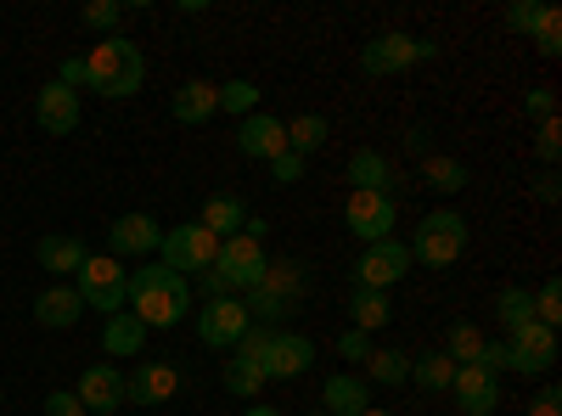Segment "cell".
Listing matches in <instances>:
<instances>
[{
	"mask_svg": "<svg viewBox=\"0 0 562 416\" xmlns=\"http://www.w3.org/2000/svg\"><path fill=\"white\" fill-rule=\"evenodd\" d=\"M495 315H501L506 333L529 327V321H535V293H529V288H501V293H495Z\"/></svg>",
	"mask_w": 562,
	"mask_h": 416,
	"instance_id": "obj_32",
	"label": "cell"
},
{
	"mask_svg": "<svg viewBox=\"0 0 562 416\" xmlns=\"http://www.w3.org/2000/svg\"><path fill=\"white\" fill-rule=\"evenodd\" d=\"M349 192H394V164L378 153V147H360L349 153Z\"/></svg>",
	"mask_w": 562,
	"mask_h": 416,
	"instance_id": "obj_24",
	"label": "cell"
},
{
	"mask_svg": "<svg viewBox=\"0 0 562 416\" xmlns=\"http://www.w3.org/2000/svg\"><path fill=\"white\" fill-rule=\"evenodd\" d=\"M535 153H540V164H546V169L562 158V124H557V119H546V124L535 130Z\"/></svg>",
	"mask_w": 562,
	"mask_h": 416,
	"instance_id": "obj_40",
	"label": "cell"
},
{
	"mask_svg": "<svg viewBox=\"0 0 562 416\" xmlns=\"http://www.w3.org/2000/svg\"><path fill=\"white\" fill-rule=\"evenodd\" d=\"M265 389V372L248 360H225V394H237V400H259Z\"/></svg>",
	"mask_w": 562,
	"mask_h": 416,
	"instance_id": "obj_35",
	"label": "cell"
},
{
	"mask_svg": "<svg viewBox=\"0 0 562 416\" xmlns=\"http://www.w3.org/2000/svg\"><path fill=\"white\" fill-rule=\"evenodd\" d=\"M450 378H456V360L445 349H422L411 355V383L428 389V394H450Z\"/></svg>",
	"mask_w": 562,
	"mask_h": 416,
	"instance_id": "obj_29",
	"label": "cell"
},
{
	"mask_svg": "<svg viewBox=\"0 0 562 416\" xmlns=\"http://www.w3.org/2000/svg\"><path fill=\"white\" fill-rule=\"evenodd\" d=\"M34 124L45 130V135H74L79 130V90H68V85H40L34 90Z\"/></svg>",
	"mask_w": 562,
	"mask_h": 416,
	"instance_id": "obj_17",
	"label": "cell"
},
{
	"mask_svg": "<svg viewBox=\"0 0 562 416\" xmlns=\"http://www.w3.org/2000/svg\"><path fill=\"white\" fill-rule=\"evenodd\" d=\"M366 383H383V389L411 383V355L405 349H371L366 355Z\"/></svg>",
	"mask_w": 562,
	"mask_h": 416,
	"instance_id": "obj_30",
	"label": "cell"
},
{
	"mask_svg": "<svg viewBox=\"0 0 562 416\" xmlns=\"http://www.w3.org/2000/svg\"><path fill=\"white\" fill-rule=\"evenodd\" d=\"M270 180H276V187H299V180H304V158H299V153L270 158Z\"/></svg>",
	"mask_w": 562,
	"mask_h": 416,
	"instance_id": "obj_41",
	"label": "cell"
},
{
	"mask_svg": "<svg viewBox=\"0 0 562 416\" xmlns=\"http://www.w3.org/2000/svg\"><path fill=\"white\" fill-rule=\"evenodd\" d=\"M371 405V383L355 378V372H333L321 383V411L326 416H360Z\"/></svg>",
	"mask_w": 562,
	"mask_h": 416,
	"instance_id": "obj_21",
	"label": "cell"
},
{
	"mask_svg": "<svg viewBox=\"0 0 562 416\" xmlns=\"http://www.w3.org/2000/svg\"><path fill=\"white\" fill-rule=\"evenodd\" d=\"M310 416H326V411H321V405H315V411H310Z\"/></svg>",
	"mask_w": 562,
	"mask_h": 416,
	"instance_id": "obj_52",
	"label": "cell"
},
{
	"mask_svg": "<svg viewBox=\"0 0 562 416\" xmlns=\"http://www.w3.org/2000/svg\"><path fill=\"white\" fill-rule=\"evenodd\" d=\"M484 344H490V338L473 327V321H456V327L445 333V355H450L456 366H473V360L484 355Z\"/></svg>",
	"mask_w": 562,
	"mask_h": 416,
	"instance_id": "obj_33",
	"label": "cell"
},
{
	"mask_svg": "<svg viewBox=\"0 0 562 416\" xmlns=\"http://www.w3.org/2000/svg\"><path fill=\"white\" fill-rule=\"evenodd\" d=\"M405 276H411V248H405L400 237L371 243V248H360V259H355V288H371V293L400 288Z\"/></svg>",
	"mask_w": 562,
	"mask_h": 416,
	"instance_id": "obj_10",
	"label": "cell"
},
{
	"mask_svg": "<svg viewBox=\"0 0 562 416\" xmlns=\"http://www.w3.org/2000/svg\"><path fill=\"white\" fill-rule=\"evenodd\" d=\"M140 79H147V57H140V45L124 40V34H102L85 52V90H97V97H108V102L135 97Z\"/></svg>",
	"mask_w": 562,
	"mask_h": 416,
	"instance_id": "obj_2",
	"label": "cell"
},
{
	"mask_svg": "<svg viewBox=\"0 0 562 416\" xmlns=\"http://www.w3.org/2000/svg\"><path fill=\"white\" fill-rule=\"evenodd\" d=\"M34 259H40V270H52V276H79L90 248H85V237H40Z\"/></svg>",
	"mask_w": 562,
	"mask_h": 416,
	"instance_id": "obj_22",
	"label": "cell"
},
{
	"mask_svg": "<svg viewBox=\"0 0 562 416\" xmlns=\"http://www.w3.org/2000/svg\"><path fill=\"white\" fill-rule=\"evenodd\" d=\"M310 366H315V344L304 333H276L259 372H265V383H293V378L310 372Z\"/></svg>",
	"mask_w": 562,
	"mask_h": 416,
	"instance_id": "obj_15",
	"label": "cell"
},
{
	"mask_svg": "<svg viewBox=\"0 0 562 416\" xmlns=\"http://www.w3.org/2000/svg\"><path fill=\"white\" fill-rule=\"evenodd\" d=\"M108 243H113V259H140V254H158L164 243V225L153 214H119L108 225Z\"/></svg>",
	"mask_w": 562,
	"mask_h": 416,
	"instance_id": "obj_19",
	"label": "cell"
},
{
	"mask_svg": "<svg viewBox=\"0 0 562 416\" xmlns=\"http://www.w3.org/2000/svg\"><path fill=\"white\" fill-rule=\"evenodd\" d=\"M450 394H456V411H461V416H495V405H501V378L490 372L484 360L456 366Z\"/></svg>",
	"mask_w": 562,
	"mask_h": 416,
	"instance_id": "obj_13",
	"label": "cell"
},
{
	"mask_svg": "<svg viewBox=\"0 0 562 416\" xmlns=\"http://www.w3.org/2000/svg\"><path fill=\"white\" fill-rule=\"evenodd\" d=\"M467 214H456V209H434V214H422L416 220V231H411V265H428V270H445V265H456L461 254H467Z\"/></svg>",
	"mask_w": 562,
	"mask_h": 416,
	"instance_id": "obj_4",
	"label": "cell"
},
{
	"mask_svg": "<svg viewBox=\"0 0 562 416\" xmlns=\"http://www.w3.org/2000/svg\"><path fill=\"white\" fill-rule=\"evenodd\" d=\"M310 282H315V276H310L304 259H270V265H265V282L243 299L248 315H254V327H270V321H281V315L293 310V299L310 293Z\"/></svg>",
	"mask_w": 562,
	"mask_h": 416,
	"instance_id": "obj_3",
	"label": "cell"
},
{
	"mask_svg": "<svg viewBox=\"0 0 562 416\" xmlns=\"http://www.w3.org/2000/svg\"><path fill=\"white\" fill-rule=\"evenodd\" d=\"M124 288H130L124 259H113V254H90V259H85V270H79V299H85V310L119 315V310H124Z\"/></svg>",
	"mask_w": 562,
	"mask_h": 416,
	"instance_id": "obj_8",
	"label": "cell"
},
{
	"mask_svg": "<svg viewBox=\"0 0 562 416\" xmlns=\"http://www.w3.org/2000/svg\"><path fill=\"white\" fill-rule=\"evenodd\" d=\"M45 416H90V411L79 405L74 389H57V394H45Z\"/></svg>",
	"mask_w": 562,
	"mask_h": 416,
	"instance_id": "obj_43",
	"label": "cell"
},
{
	"mask_svg": "<svg viewBox=\"0 0 562 416\" xmlns=\"http://www.w3.org/2000/svg\"><path fill=\"white\" fill-rule=\"evenodd\" d=\"M557 366V333L529 321V327L506 333V372H524V378H546Z\"/></svg>",
	"mask_w": 562,
	"mask_h": 416,
	"instance_id": "obj_12",
	"label": "cell"
},
{
	"mask_svg": "<svg viewBox=\"0 0 562 416\" xmlns=\"http://www.w3.org/2000/svg\"><path fill=\"white\" fill-rule=\"evenodd\" d=\"M439 57V40L434 34H371L366 45H360V74H371V79H389V74H405V68H416V63H434Z\"/></svg>",
	"mask_w": 562,
	"mask_h": 416,
	"instance_id": "obj_5",
	"label": "cell"
},
{
	"mask_svg": "<svg viewBox=\"0 0 562 416\" xmlns=\"http://www.w3.org/2000/svg\"><path fill=\"white\" fill-rule=\"evenodd\" d=\"M467 180H473V175H467V164L450 158V153H428V158H422V187L439 192V198H456Z\"/></svg>",
	"mask_w": 562,
	"mask_h": 416,
	"instance_id": "obj_26",
	"label": "cell"
},
{
	"mask_svg": "<svg viewBox=\"0 0 562 416\" xmlns=\"http://www.w3.org/2000/svg\"><path fill=\"white\" fill-rule=\"evenodd\" d=\"M529 416H562V394H557V383H546V389L529 400Z\"/></svg>",
	"mask_w": 562,
	"mask_h": 416,
	"instance_id": "obj_45",
	"label": "cell"
},
{
	"mask_svg": "<svg viewBox=\"0 0 562 416\" xmlns=\"http://www.w3.org/2000/svg\"><path fill=\"white\" fill-rule=\"evenodd\" d=\"M540 7H546V0H512V7H506V29H512V34H535Z\"/></svg>",
	"mask_w": 562,
	"mask_h": 416,
	"instance_id": "obj_39",
	"label": "cell"
},
{
	"mask_svg": "<svg viewBox=\"0 0 562 416\" xmlns=\"http://www.w3.org/2000/svg\"><path fill=\"white\" fill-rule=\"evenodd\" d=\"M198 288H203V299H225V293H231V288L220 282V270H203V276H198Z\"/></svg>",
	"mask_w": 562,
	"mask_h": 416,
	"instance_id": "obj_49",
	"label": "cell"
},
{
	"mask_svg": "<svg viewBox=\"0 0 562 416\" xmlns=\"http://www.w3.org/2000/svg\"><path fill=\"white\" fill-rule=\"evenodd\" d=\"M169 113H175V124H209L220 113V85L214 79H186L169 97Z\"/></svg>",
	"mask_w": 562,
	"mask_h": 416,
	"instance_id": "obj_20",
	"label": "cell"
},
{
	"mask_svg": "<svg viewBox=\"0 0 562 416\" xmlns=\"http://www.w3.org/2000/svg\"><path fill=\"white\" fill-rule=\"evenodd\" d=\"M57 85H68V90H85V57H63V68H57Z\"/></svg>",
	"mask_w": 562,
	"mask_h": 416,
	"instance_id": "obj_46",
	"label": "cell"
},
{
	"mask_svg": "<svg viewBox=\"0 0 562 416\" xmlns=\"http://www.w3.org/2000/svg\"><path fill=\"white\" fill-rule=\"evenodd\" d=\"M338 355H344V360H366V355H371V338L355 333V327H344V333H338Z\"/></svg>",
	"mask_w": 562,
	"mask_h": 416,
	"instance_id": "obj_44",
	"label": "cell"
},
{
	"mask_svg": "<svg viewBox=\"0 0 562 416\" xmlns=\"http://www.w3.org/2000/svg\"><path fill=\"white\" fill-rule=\"evenodd\" d=\"M535 198H540V203H557V198H562V187H557V169H546V175L535 180Z\"/></svg>",
	"mask_w": 562,
	"mask_h": 416,
	"instance_id": "obj_48",
	"label": "cell"
},
{
	"mask_svg": "<svg viewBox=\"0 0 562 416\" xmlns=\"http://www.w3.org/2000/svg\"><path fill=\"white\" fill-rule=\"evenodd\" d=\"M360 416H394V411H383V405H366Z\"/></svg>",
	"mask_w": 562,
	"mask_h": 416,
	"instance_id": "obj_51",
	"label": "cell"
},
{
	"mask_svg": "<svg viewBox=\"0 0 562 416\" xmlns=\"http://www.w3.org/2000/svg\"><path fill=\"white\" fill-rule=\"evenodd\" d=\"M158 254H164V265L175 270V276H203V270H214V254H220V237L209 225H169L164 231V243H158Z\"/></svg>",
	"mask_w": 562,
	"mask_h": 416,
	"instance_id": "obj_6",
	"label": "cell"
},
{
	"mask_svg": "<svg viewBox=\"0 0 562 416\" xmlns=\"http://www.w3.org/2000/svg\"><path fill=\"white\" fill-rule=\"evenodd\" d=\"M79 310H85V299H79V288H45L40 299H34V321L40 327H52V333H63V327H74L79 321Z\"/></svg>",
	"mask_w": 562,
	"mask_h": 416,
	"instance_id": "obj_23",
	"label": "cell"
},
{
	"mask_svg": "<svg viewBox=\"0 0 562 416\" xmlns=\"http://www.w3.org/2000/svg\"><path fill=\"white\" fill-rule=\"evenodd\" d=\"M140 344H147V327L130 315V310H119V315H108V327H102V349L113 355V360H135L140 355Z\"/></svg>",
	"mask_w": 562,
	"mask_h": 416,
	"instance_id": "obj_28",
	"label": "cell"
},
{
	"mask_svg": "<svg viewBox=\"0 0 562 416\" xmlns=\"http://www.w3.org/2000/svg\"><path fill=\"white\" fill-rule=\"evenodd\" d=\"M90 416H97V411H90Z\"/></svg>",
	"mask_w": 562,
	"mask_h": 416,
	"instance_id": "obj_53",
	"label": "cell"
},
{
	"mask_svg": "<svg viewBox=\"0 0 562 416\" xmlns=\"http://www.w3.org/2000/svg\"><path fill=\"white\" fill-rule=\"evenodd\" d=\"M124 310H130L147 333H169V327H180V321L192 315V282H186V276H175L169 265L130 270Z\"/></svg>",
	"mask_w": 562,
	"mask_h": 416,
	"instance_id": "obj_1",
	"label": "cell"
},
{
	"mask_svg": "<svg viewBox=\"0 0 562 416\" xmlns=\"http://www.w3.org/2000/svg\"><path fill=\"white\" fill-rule=\"evenodd\" d=\"M524 113L546 124V119H557V97H551V90H546V85H535V90H529V97H524Z\"/></svg>",
	"mask_w": 562,
	"mask_h": 416,
	"instance_id": "obj_42",
	"label": "cell"
},
{
	"mask_svg": "<svg viewBox=\"0 0 562 416\" xmlns=\"http://www.w3.org/2000/svg\"><path fill=\"white\" fill-rule=\"evenodd\" d=\"M405 153H416V158H428V153H434V142H428V124H411V130H405Z\"/></svg>",
	"mask_w": 562,
	"mask_h": 416,
	"instance_id": "obj_47",
	"label": "cell"
},
{
	"mask_svg": "<svg viewBox=\"0 0 562 416\" xmlns=\"http://www.w3.org/2000/svg\"><path fill=\"white\" fill-rule=\"evenodd\" d=\"M198 225H209L214 237L225 243V237H237V231L248 225V203L237 198V192H214L209 203H203V214H198Z\"/></svg>",
	"mask_w": 562,
	"mask_h": 416,
	"instance_id": "obj_25",
	"label": "cell"
},
{
	"mask_svg": "<svg viewBox=\"0 0 562 416\" xmlns=\"http://www.w3.org/2000/svg\"><path fill=\"white\" fill-rule=\"evenodd\" d=\"M175 394H180V372L164 366V360H140L135 372L124 378V400L130 405H169Z\"/></svg>",
	"mask_w": 562,
	"mask_h": 416,
	"instance_id": "obj_18",
	"label": "cell"
},
{
	"mask_svg": "<svg viewBox=\"0 0 562 416\" xmlns=\"http://www.w3.org/2000/svg\"><path fill=\"white\" fill-rule=\"evenodd\" d=\"M535 321L557 333V321H562V282L557 276H546V282L535 288Z\"/></svg>",
	"mask_w": 562,
	"mask_h": 416,
	"instance_id": "obj_37",
	"label": "cell"
},
{
	"mask_svg": "<svg viewBox=\"0 0 562 416\" xmlns=\"http://www.w3.org/2000/svg\"><path fill=\"white\" fill-rule=\"evenodd\" d=\"M265 265H270V254H265V243H254L248 231H237V237H225L220 243V254H214V270H220V282L231 288V293H254L259 282H265Z\"/></svg>",
	"mask_w": 562,
	"mask_h": 416,
	"instance_id": "obj_7",
	"label": "cell"
},
{
	"mask_svg": "<svg viewBox=\"0 0 562 416\" xmlns=\"http://www.w3.org/2000/svg\"><path fill=\"white\" fill-rule=\"evenodd\" d=\"M535 52L540 57H562V12L557 7H540V23H535Z\"/></svg>",
	"mask_w": 562,
	"mask_h": 416,
	"instance_id": "obj_36",
	"label": "cell"
},
{
	"mask_svg": "<svg viewBox=\"0 0 562 416\" xmlns=\"http://www.w3.org/2000/svg\"><path fill=\"white\" fill-rule=\"evenodd\" d=\"M326 135H333V124H326L321 113H299V119L288 124V153L310 158V153H321V147H326Z\"/></svg>",
	"mask_w": 562,
	"mask_h": 416,
	"instance_id": "obj_31",
	"label": "cell"
},
{
	"mask_svg": "<svg viewBox=\"0 0 562 416\" xmlns=\"http://www.w3.org/2000/svg\"><path fill=\"white\" fill-rule=\"evenodd\" d=\"M79 405L85 411H97V416H119V405H124V372L119 366H108V360H97V366H85L79 372Z\"/></svg>",
	"mask_w": 562,
	"mask_h": 416,
	"instance_id": "obj_16",
	"label": "cell"
},
{
	"mask_svg": "<svg viewBox=\"0 0 562 416\" xmlns=\"http://www.w3.org/2000/svg\"><path fill=\"white\" fill-rule=\"evenodd\" d=\"M220 113H237V119L259 113V85L254 79H225L220 85Z\"/></svg>",
	"mask_w": 562,
	"mask_h": 416,
	"instance_id": "obj_34",
	"label": "cell"
},
{
	"mask_svg": "<svg viewBox=\"0 0 562 416\" xmlns=\"http://www.w3.org/2000/svg\"><path fill=\"white\" fill-rule=\"evenodd\" d=\"M237 153L243 158H259V164H270V158H281L288 153V124H281L276 113H248V119H237Z\"/></svg>",
	"mask_w": 562,
	"mask_h": 416,
	"instance_id": "obj_14",
	"label": "cell"
},
{
	"mask_svg": "<svg viewBox=\"0 0 562 416\" xmlns=\"http://www.w3.org/2000/svg\"><path fill=\"white\" fill-rule=\"evenodd\" d=\"M248 327H254V315H248V304H243L237 293L203 299V310H198V338H203L209 349H237Z\"/></svg>",
	"mask_w": 562,
	"mask_h": 416,
	"instance_id": "obj_11",
	"label": "cell"
},
{
	"mask_svg": "<svg viewBox=\"0 0 562 416\" xmlns=\"http://www.w3.org/2000/svg\"><path fill=\"white\" fill-rule=\"evenodd\" d=\"M349 315H355L349 327L371 338V333H383L389 321H394V304H389V293H371V288H355V293H349Z\"/></svg>",
	"mask_w": 562,
	"mask_h": 416,
	"instance_id": "obj_27",
	"label": "cell"
},
{
	"mask_svg": "<svg viewBox=\"0 0 562 416\" xmlns=\"http://www.w3.org/2000/svg\"><path fill=\"white\" fill-rule=\"evenodd\" d=\"M394 220H400V192H349V203H344L349 237H360L366 248L394 237Z\"/></svg>",
	"mask_w": 562,
	"mask_h": 416,
	"instance_id": "obj_9",
	"label": "cell"
},
{
	"mask_svg": "<svg viewBox=\"0 0 562 416\" xmlns=\"http://www.w3.org/2000/svg\"><path fill=\"white\" fill-rule=\"evenodd\" d=\"M243 416H281V411H276V405H248Z\"/></svg>",
	"mask_w": 562,
	"mask_h": 416,
	"instance_id": "obj_50",
	"label": "cell"
},
{
	"mask_svg": "<svg viewBox=\"0 0 562 416\" xmlns=\"http://www.w3.org/2000/svg\"><path fill=\"white\" fill-rule=\"evenodd\" d=\"M124 18V7H119V0H90V7L79 12V23L85 29H102V34H113V23Z\"/></svg>",
	"mask_w": 562,
	"mask_h": 416,
	"instance_id": "obj_38",
	"label": "cell"
}]
</instances>
